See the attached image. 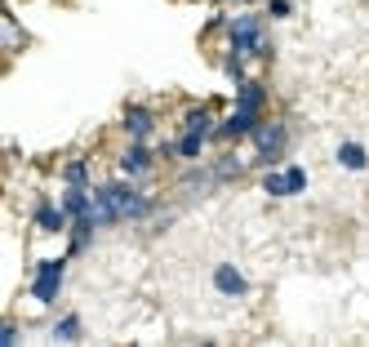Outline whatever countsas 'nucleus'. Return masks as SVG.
Here are the masks:
<instances>
[{
    "instance_id": "1",
    "label": "nucleus",
    "mask_w": 369,
    "mask_h": 347,
    "mask_svg": "<svg viewBox=\"0 0 369 347\" xmlns=\"http://www.w3.org/2000/svg\"><path fill=\"white\" fill-rule=\"evenodd\" d=\"M63 267H67V258H49L36 267V281H31V298L36 303H54L58 290H63Z\"/></svg>"
},
{
    "instance_id": "2",
    "label": "nucleus",
    "mask_w": 369,
    "mask_h": 347,
    "mask_svg": "<svg viewBox=\"0 0 369 347\" xmlns=\"http://www.w3.org/2000/svg\"><path fill=\"white\" fill-rule=\"evenodd\" d=\"M263 50V22H258L254 14H245L231 22V54L245 58V54H258Z\"/></svg>"
},
{
    "instance_id": "3",
    "label": "nucleus",
    "mask_w": 369,
    "mask_h": 347,
    "mask_svg": "<svg viewBox=\"0 0 369 347\" xmlns=\"http://www.w3.org/2000/svg\"><path fill=\"white\" fill-rule=\"evenodd\" d=\"M280 147H285V125H258L254 129V152L263 161H276Z\"/></svg>"
},
{
    "instance_id": "4",
    "label": "nucleus",
    "mask_w": 369,
    "mask_h": 347,
    "mask_svg": "<svg viewBox=\"0 0 369 347\" xmlns=\"http://www.w3.org/2000/svg\"><path fill=\"white\" fill-rule=\"evenodd\" d=\"M214 285H218V290H223L227 298L245 294V276H240L236 267H231V263H223V267H214Z\"/></svg>"
},
{
    "instance_id": "5",
    "label": "nucleus",
    "mask_w": 369,
    "mask_h": 347,
    "mask_svg": "<svg viewBox=\"0 0 369 347\" xmlns=\"http://www.w3.org/2000/svg\"><path fill=\"white\" fill-rule=\"evenodd\" d=\"M258 129V112H245V107H236V116L223 125V138H240V134H254Z\"/></svg>"
},
{
    "instance_id": "6",
    "label": "nucleus",
    "mask_w": 369,
    "mask_h": 347,
    "mask_svg": "<svg viewBox=\"0 0 369 347\" xmlns=\"http://www.w3.org/2000/svg\"><path fill=\"white\" fill-rule=\"evenodd\" d=\"M125 129L133 138H147V134H152V112H147V107H129V112H125Z\"/></svg>"
},
{
    "instance_id": "7",
    "label": "nucleus",
    "mask_w": 369,
    "mask_h": 347,
    "mask_svg": "<svg viewBox=\"0 0 369 347\" xmlns=\"http://www.w3.org/2000/svg\"><path fill=\"white\" fill-rule=\"evenodd\" d=\"M338 165H342V170H365L369 156H365L361 142H342V147H338Z\"/></svg>"
},
{
    "instance_id": "8",
    "label": "nucleus",
    "mask_w": 369,
    "mask_h": 347,
    "mask_svg": "<svg viewBox=\"0 0 369 347\" xmlns=\"http://www.w3.org/2000/svg\"><path fill=\"white\" fill-rule=\"evenodd\" d=\"M125 170L129 174H147V170H152V152H147L138 138H133V147L125 152Z\"/></svg>"
},
{
    "instance_id": "9",
    "label": "nucleus",
    "mask_w": 369,
    "mask_h": 347,
    "mask_svg": "<svg viewBox=\"0 0 369 347\" xmlns=\"http://www.w3.org/2000/svg\"><path fill=\"white\" fill-rule=\"evenodd\" d=\"M245 112H263V85H254V80H240V103Z\"/></svg>"
},
{
    "instance_id": "10",
    "label": "nucleus",
    "mask_w": 369,
    "mask_h": 347,
    "mask_svg": "<svg viewBox=\"0 0 369 347\" xmlns=\"http://www.w3.org/2000/svg\"><path fill=\"white\" fill-rule=\"evenodd\" d=\"M201 147H205V134H196V129H187V138H178L174 142V147H169V152H174V156H201Z\"/></svg>"
},
{
    "instance_id": "11",
    "label": "nucleus",
    "mask_w": 369,
    "mask_h": 347,
    "mask_svg": "<svg viewBox=\"0 0 369 347\" xmlns=\"http://www.w3.org/2000/svg\"><path fill=\"white\" fill-rule=\"evenodd\" d=\"M63 214H67V209H54V205H45L41 214H36V219H41V227H45V232H58V227H63Z\"/></svg>"
},
{
    "instance_id": "12",
    "label": "nucleus",
    "mask_w": 369,
    "mask_h": 347,
    "mask_svg": "<svg viewBox=\"0 0 369 347\" xmlns=\"http://www.w3.org/2000/svg\"><path fill=\"white\" fill-rule=\"evenodd\" d=\"M187 129H196V134H209V112H205V107H191V112H187Z\"/></svg>"
},
{
    "instance_id": "13",
    "label": "nucleus",
    "mask_w": 369,
    "mask_h": 347,
    "mask_svg": "<svg viewBox=\"0 0 369 347\" xmlns=\"http://www.w3.org/2000/svg\"><path fill=\"white\" fill-rule=\"evenodd\" d=\"M54 339H80V320L76 316H63V320H58V330H54Z\"/></svg>"
},
{
    "instance_id": "14",
    "label": "nucleus",
    "mask_w": 369,
    "mask_h": 347,
    "mask_svg": "<svg viewBox=\"0 0 369 347\" xmlns=\"http://www.w3.org/2000/svg\"><path fill=\"white\" fill-rule=\"evenodd\" d=\"M285 183H289V196H298V191L307 187V174L298 170V165H289V170H285Z\"/></svg>"
},
{
    "instance_id": "15",
    "label": "nucleus",
    "mask_w": 369,
    "mask_h": 347,
    "mask_svg": "<svg viewBox=\"0 0 369 347\" xmlns=\"http://www.w3.org/2000/svg\"><path fill=\"white\" fill-rule=\"evenodd\" d=\"M263 187L272 191V196H289V183H285V174H267V178H263Z\"/></svg>"
},
{
    "instance_id": "16",
    "label": "nucleus",
    "mask_w": 369,
    "mask_h": 347,
    "mask_svg": "<svg viewBox=\"0 0 369 347\" xmlns=\"http://www.w3.org/2000/svg\"><path fill=\"white\" fill-rule=\"evenodd\" d=\"M67 187H89V183H85V165H80V161L67 170Z\"/></svg>"
},
{
    "instance_id": "17",
    "label": "nucleus",
    "mask_w": 369,
    "mask_h": 347,
    "mask_svg": "<svg viewBox=\"0 0 369 347\" xmlns=\"http://www.w3.org/2000/svg\"><path fill=\"white\" fill-rule=\"evenodd\" d=\"M5 36H9V45H14V50L22 45V31H18V22H14V18H5Z\"/></svg>"
},
{
    "instance_id": "18",
    "label": "nucleus",
    "mask_w": 369,
    "mask_h": 347,
    "mask_svg": "<svg viewBox=\"0 0 369 347\" xmlns=\"http://www.w3.org/2000/svg\"><path fill=\"white\" fill-rule=\"evenodd\" d=\"M289 9H294L289 0H272V14H276V18H289Z\"/></svg>"
}]
</instances>
